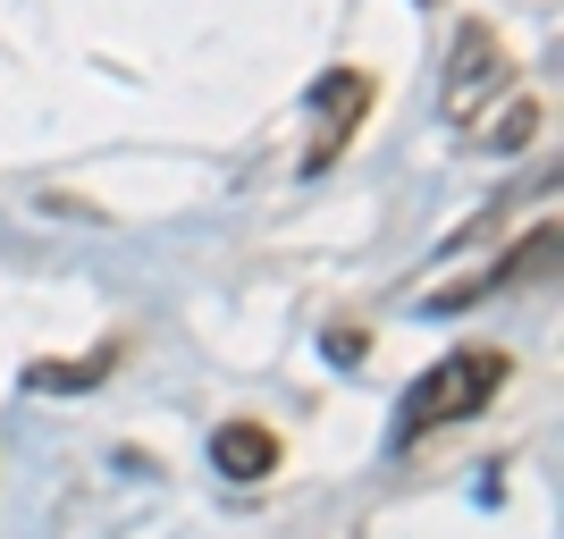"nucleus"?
<instances>
[{
	"instance_id": "f257e3e1",
	"label": "nucleus",
	"mask_w": 564,
	"mask_h": 539,
	"mask_svg": "<svg viewBox=\"0 0 564 539\" xmlns=\"http://www.w3.org/2000/svg\"><path fill=\"white\" fill-rule=\"evenodd\" d=\"M506 388V354L497 346H455L438 354L413 388H404V413H397V446H422L430 430L447 422H471V413H489V397Z\"/></svg>"
},
{
	"instance_id": "7ed1b4c3",
	"label": "nucleus",
	"mask_w": 564,
	"mask_h": 539,
	"mask_svg": "<svg viewBox=\"0 0 564 539\" xmlns=\"http://www.w3.org/2000/svg\"><path fill=\"white\" fill-rule=\"evenodd\" d=\"M312 110H321V136H312L304 169H312V177H321V169H329L337 152H346V136H354V118L371 110V76H362V68H337L329 85H321V94H312Z\"/></svg>"
},
{
	"instance_id": "20e7f679",
	"label": "nucleus",
	"mask_w": 564,
	"mask_h": 539,
	"mask_svg": "<svg viewBox=\"0 0 564 539\" xmlns=\"http://www.w3.org/2000/svg\"><path fill=\"white\" fill-rule=\"evenodd\" d=\"M212 464L228 472V481H261V472L279 464V439H270L261 422H219L212 430Z\"/></svg>"
},
{
	"instance_id": "39448f33",
	"label": "nucleus",
	"mask_w": 564,
	"mask_h": 539,
	"mask_svg": "<svg viewBox=\"0 0 564 539\" xmlns=\"http://www.w3.org/2000/svg\"><path fill=\"white\" fill-rule=\"evenodd\" d=\"M540 118H547V110H540L531 94H506V110L471 127V143H480V152H514V143H531V136H540Z\"/></svg>"
},
{
	"instance_id": "0eeeda50",
	"label": "nucleus",
	"mask_w": 564,
	"mask_h": 539,
	"mask_svg": "<svg viewBox=\"0 0 564 539\" xmlns=\"http://www.w3.org/2000/svg\"><path fill=\"white\" fill-rule=\"evenodd\" d=\"M430 9H438V0H430Z\"/></svg>"
},
{
	"instance_id": "f03ea898",
	"label": "nucleus",
	"mask_w": 564,
	"mask_h": 539,
	"mask_svg": "<svg viewBox=\"0 0 564 539\" xmlns=\"http://www.w3.org/2000/svg\"><path fill=\"white\" fill-rule=\"evenodd\" d=\"M497 94H514V60L497 43V25L471 18L464 34H455V51H447V118L455 127H480Z\"/></svg>"
},
{
	"instance_id": "423d86ee",
	"label": "nucleus",
	"mask_w": 564,
	"mask_h": 539,
	"mask_svg": "<svg viewBox=\"0 0 564 539\" xmlns=\"http://www.w3.org/2000/svg\"><path fill=\"white\" fill-rule=\"evenodd\" d=\"M101 371H110V354H94V363H68V371H59V363H34L25 379H34V388H85V379H101Z\"/></svg>"
}]
</instances>
